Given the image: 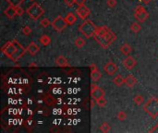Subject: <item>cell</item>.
Segmentation results:
<instances>
[{
	"label": "cell",
	"instance_id": "1f68e13d",
	"mask_svg": "<svg viewBox=\"0 0 158 133\" xmlns=\"http://www.w3.org/2000/svg\"><path fill=\"white\" fill-rule=\"evenodd\" d=\"M16 12H17V16H22L24 10L20 6H19V7H16Z\"/></svg>",
	"mask_w": 158,
	"mask_h": 133
},
{
	"label": "cell",
	"instance_id": "4316f807",
	"mask_svg": "<svg viewBox=\"0 0 158 133\" xmlns=\"http://www.w3.org/2000/svg\"><path fill=\"white\" fill-rule=\"evenodd\" d=\"M40 23H41V25L43 27H45V28H46V27H48L49 25H51L52 24V22L49 20V19H47V18H44V19H42L41 20V21H40Z\"/></svg>",
	"mask_w": 158,
	"mask_h": 133
},
{
	"label": "cell",
	"instance_id": "ac0fdd59",
	"mask_svg": "<svg viewBox=\"0 0 158 133\" xmlns=\"http://www.w3.org/2000/svg\"><path fill=\"white\" fill-rule=\"evenodd\" d=\"M113 82H114V84L116 85V86H122L124 83H125V79L122 77V75L118 74V75H116V76L113 79Z\"/></svg>",
	"mask_w": 158,
	"mask_h": 133
},
{
	"label": "cell",
	"instance_id": "74e56055",
	"mask_svg": "<svg viewBox=\"0 0 158 133\" xmlns=\"http://www.w3.org/2000/svg\"><path fill=\"white\" fill-rule=\"evenodd\" d=\"M141 1H143V3H144L145 5H148V4H149L150 2H151V1H152V0H141Z\"/></svg>",
	"mask_w": 158,
	"mask_h": 133
},
{
	"label": "cell",
	"instance_id": "7402d4cb",
	"mask_svg": "<svg viewBox=\"0 0 158 133\" xmlns=\"http://www.w3.org/2000/svg\"><path fill=\"white\" fill-rule=\"evenodd\" d=\"M85 45H86V41L81 37H77V39L75 40V45H76L78 48H81Z\"/></svg>",
	"mask_w": 158,
	"mask_h": 133
},
{
	"label": "cell",
	"instance_id": "f35d334b",
	"mask_svg": "<svg viewBox=\"0 0 158 133\" xmlns=\"http://www.w3.org/2000/svg\"><path fill=\"white\" fill-rule=\"evenodd\" d=\"M30 1H34V0H30Z\"/></svg>",
	"mask_w": 158,
	"mask_h": 133
},
{
	"label": "cell",
	"instance_id": "4fadbf2b",
	"mask_svg": "<svg viewBox=\"0 0 158 133\" xmlns=\"http://www.w3.org/2000/svg\"><path fill=\"white\" fill-rule=\"evenodd\" d=\"M56 65L58 66H61V68H66V66H69V64L68 62V59L62 55L58 56L56 58Z\"/></svg>",
	"mask_w": 158,
	"mask_h": 133
},
{
	"label": "cell",
	"instance_id": "9c48e42d",
	"mask_svg": "<svg viewBox=\"0 0 158 133\" xmlns=\"http://www.w3.org/2000/svg\"><path fill=\"white\" fill-rule=\"evenodd\" d=\"M122 63H123V66H125V68H126L127 69H129V70H130V69H132L136 66L137 61H136V59L133 56H129L128 57H126L122 61Z\"/></svg>",
	"mask_w": 158,
	"mask_h": 133
},
{
	"label": "cell",
	"instance_id": "52a82bcc",
	"mask_svg": "<svg viewBox=\"0 0 158 133\" xmlns=\"http://www.w3.org/2000/svg\"><path fill=\"white\" fill-rule=\"evenodd\" d=\"M105 91L101 87H99L98 85L94 84V83L91 85V97L94 99L95 101L102 97H105Z\"/></svg>",
	"mask_w": 158,
	"mask_h": 133
},
{
	"label": "cell",
	"instance_id": "8992f818",
	"mask_svg": "<svg viewBox=\"0 0 158 133\" xmlns=\"http://www.w3.org/2000/svg\"><path fill=\"white\" fill-rule=\"evenodd\" d=\"M67 25H69V24L67 23L65 18H63L62 16L56 17V19L52 21V27L58 32L65 30L67 28Z\"/></svg>",
	"mask_w": 158,
	"mask_h": 133
},
{
	"label": "cell",
	"instance_id": "603a6c76",
	"mask_svg": "<svg viewBox=\"0 0 158 133\" xmlns=\"http://www.w3.org/2000/svg\"><path fill=\"white\" fill-rule=\"evenodd\" d=\"M133 102L138 105H140V104H143V102H144V97L140 94H137V95L134 96V98H133Z\"/></svg>",
	"mask_w": 158,
	"mask_h": 133
},
{
	"label": "cell",
	"instance_id": "ffe728a7",
	"mask_svg": "<svg viewBox=\"0 0 158 133\" xmlns=\"http://www.w3.org/2000/svg\"><path fill=\"white\" fill-rule=\"evenodd\" d=\"M102 77V73L99 71V69L91 70V79L93 80V81H98Z\"/></svg>",
	"mask_w": 158,
	"mask_h": 133
},
{
	"label": "cell",
	"instance_id": "9a60e30c",
	"mask_svg": "<svg viewBox=\"0 0 158 133\" xmlns=\"http://www.w3.org/2000/svg\"><path fill=\"white\" fill-rule=\"evenodd\" d=\"M138 82V80L133 76L132 74H129L128 75V76L126 77V79H125V83H126V85L129 88H132L134 87Z\"/></svg>",
	"mask_w": 158,
	"mask_h": 133
},
{
	"label": "cell",
	"instance_id": "2e32d148",
	"mask_svg": "<svg viewBox=\"0 0 158 133\" xmlns=\"http://www.w3.org/2000/svg\"><path fill=\"white\" fill-rule=\"evenodd\" d=\"M134 16H135V18L138 21L140 22H144L147 19H148V17H149V13L146 10H143V11H140V12H138V13H134Z\"/></svg>",
	"mask_w": 158,
	"mask_h": 133
},
{
	"label": "cell",
	"instance_id": "484cf974",
	"mask_svg": "<svg viewBox=\"0 0 158 133\" xmlns=\"http://www.w3.org/2000/svg\"><path fill=\"white\" fill-rule=\"evenodd\" d=\"M6 1L10 4V6H13V7H19L20 6L25 0H6Z\"/></svg>",
	"mask_w": 158,
	"mask_h": 133
},
{
	"label": "cell",
	"instance_id": "d590c367",
	"mask_svg": "<svg viewBox=\"0 0 158 133\" xmlns=\"http://www.w3.org/2000/svg\"><path fill=\"white\" fill-rule=\"evenodd\" d=\"M75 2H76L78 6H82V5H84L85 0H75Z\"/></svg>",
	"mask_w": 158,
	"mask_h": 133
},
{
	"label": "cell",
	"instance_id": "e0dca14e",
	"mask_svg": "<svg viewBox=\"0 0 158 133\" xmlns=\"http://www.w3.org/2000/svg\"><path fill=\"white\" fill-rule=\"evenodd\" d=\"M65 20H66L67 23H68L69 25H73L75 22L77 21V17L74 13L69 12L68 14H67V16L65 17Z\"/></svg>",
	"mask_w": 158,
	"mask_h": 133
},
{
	"label": "cell",
	"instance_id": "277c9868",
	"mask_svg": "<svg viewBox=\"0 0 158 133\" xmlns=\"http://www.w3.org/2000/svg\"><path fill=\"white\" fill-rule=\"evenodd\" d=\"M143 110L152 118H156L158 116V98L155 96L150 98L143 104Z\"/></svg>",
	"mask_w": 158,
	"mask_h": 133
},
{
	"label": "cell",
	"instance_id": "f546056e",
	"mask_svg": "<svg viewBox=\"0 0 158 133\" xmlns=\"http://www.w3.org/2000/svg\"><path fill=\"white\" fill-rule=\"evenodd\" d=\"M21 31H22V33H23L24 35H30L31 33V29L30 26H28V25L24 26Z\"/></svg>",
	"mask_w": 158,
	"mask_h": 133
},
{
	"label": "cell",
	"instance_id": "cb8c5ba5",
	"mask_svg": "<svg viewBox=\"0 0 158 133\" xmlns=\"http://www.w3.org/2000/svg\"><path fill=\"white\" fill-rule=\"evenodd\" d=\"M111 129V126L109 124H108L107 122H104L102 125H101V127H100V130H101L102 132L104 133H107V132H109Z\"/></svg>",
	"mask_w": 158,
	"mask_h": 133
},
{
	"label": "cell",
	"instance_id": "30bf717a",
	"mask_svg": "<svg viewBox=\"0 0 158 133\" xmlns=\"http://www.w3.org/2000/svg\"><path fill=\"white\" fill-rule=\"evenodd\" d=\"M104 69H105V71L108 74V75H114L116 72V70H118V66H116L114 62H112V61H108L105 65V66H104Z\"/></svg>",
	"mask_w": 158,
	"mask_h": 133
},
{
	"label": "cell",
	"instance_id": "f1b7e54d",
	"mask_svg": "<svg viewBox=\"0 0 158 133\" xmlns=\"http://www.w3.org/2000/svg\"><path fill=\"white\" fill-rule=\"evenodd\" d=\"M116 118H118L120 121H124L125 119L127 118V114L125 113L124 111H119L118 115H116Z\"/></svg>",
	"mask_w": 158,
	"mask_h": 133
},
{
	"label": "cell",
	"instance_id": "83f0119b",
	"mask_svg": "<svg viewBox=\"0 0 158 133\" xmlns=\"http://www.w3.org/2000/svg\"><path fill=\"white\" fill-rule=\"evenodd\" d=\"M96 104H97L100 107H104V106H105V104H106V100H105V97H102V98H100V99L96 100Z\"/></svg>",
	"mask_w": 158,
	"mask_h": 133
},
{
	"label": "cell",
	"instance_id": "4dcf8cb0",
	"mask_svg": "<svg viewBox=\"0 0 158 133\" xmlns=\"http://www.w3.org/2000/svg\"><path fill=\"white\" fill-rule=\"evenodd\" d=\"M106 4L109 7L113 8V7H115L116 6V0H107Z\"/></svg>",
	"mask_w": 158,
	"mask_h": 133
},
{
	"label": "cell",
	"instance_id": "6da1fadb",
	"mask_svg": "<svg viewBox=\"0 0 158 133\" xmlns=\"http://www.w3.org/2000/svg\"><path fill=\"white\" fill-rule=\"evenodd\" d=\"M1 51L4 53L6 56L14 62L18 61L20 58L25 54L27 49H25L17 40H11L8 41L7 44H5L1 47Z\"/></svg>",
	"mask_w": 158,
	"mask_h": 133
},
{
	"label": "cell",
	"instance_id": "8fae6325",
	"mask_svg": "<svg viewBox=\"0 0 158 133\" xmlns=\"http://www.w3.org/2000/svg\"><path fill=\"white\" fill-rule=\"evenodd\" d=\"M26 49H27V52L31 56H35L40 51V46L36 43H34V42H31Z\"/></svg>",
	"mask_w": 158,
	"mask_h": 133
},
{
	"label": "cell",
	"instance_id": "d4e9b609",
	"mask_svg": "<svg viewBox=\"0 0 158 133\" xmlns=\"http://www.w3.org/2000/svg\"><path fill=\"white\" fill-rule=\"evenodd\" d=\"M140 30H141V27H140V25L139 23H137V22L131 23V25H130V31H132L133 32H135V33H138Z\"/></svg>",
	"mask_w": 158,
	"mask_h": 133
},
{
	"label": "cell",
	"instance_id": "3957f363",
	"mask_svg": "<svg viewBox=\"0 0 158 133\" xmlns=\"http://www.w3.org/2000/svg\"><path fill=\"white\" fill-rule=\"evenodd\" d=\"M96 30H97V26L94 23V21L88 19L84 20V21L79 26V31L82 33L86 38L94 37Z\"/></svg>",
	"mask_w": 158,
	"mask_h": 133
},
{
	"label": "cell",
	"instance_id": "d6986e66",
	"mask_svg": "<svg viewBox=\"0 0 158 133\" xmlns=\"http://www.w3.org/2000/svg\"><path fill=\"white\" fill-rule=\"evenodd\" d=\"M131 51H132V48L129 44H124L120 46V52L125 56H129Z\"/></svg>",
	"mask_w": 158,
	"mask_h": 133
},
{
	"label": "cell",
	"instance_id": "836d02e7",
	"mask_svg": "<svg viewBox=\"0 0 158 133\" xmlns=\"http://www.w3.org/2000/svg\"><path fill=\"white\" fill-rule=\"evenodd\" d=\"M64 1H65V4L68 7H72L74 4H76L75 0H64Z\"/></svg>",
	"mask_w": 158,
	"mask_h": 133
},
{
	"label": "cell",
	"instance_id": "e575fe53",
	"mask_svg": "<svg viewBox=\"0 0 158 133\" xmlns=\"http://www.w3.org/2000/svg\"><path fill=\"white\" fill-rule=\"evenodd\" d=\"M149 132H150V133H154V132H155V133H158V123H157L156 125H154V126L149 130Z\"/></svg>",
	"mask_w": 158,
	"mask_h": 133
},
{
	"label": "cell",
	"instance_id": "5b68a950",
	"mask_svg": "<svg viewBox=\"0 0 158 133\" xmlns=\"http://www.w3.org/2000/svg\"><path fill=\"white\" fill-rule=\"evenodd\" d=\"M26 13L30 16L31 19L33 20H37L39 18H41V16L45 14V10L38 3L33 2L32 5L27 8Z\"/></svg>",
	"mask_w": 158,
	"mask_h": 133
},
{
	"label": "cell",
	"instance_id": "8d00e7d4",
	"mask_svg": "<svg viewBox=\"0 0 158 133\" xmlns=\"http://www.w3.org/2000/svg\"><path fill=\"white\" fill-rule=\"evenodd\" d=\"M90 69H91V70L98 69V68H97V66H96L94 63H93V64H91V65H90Z\"/></svg>",
	"mask_w": 158,
	"mask_h": 133
},
{
	"label": "cell",
	"instance_id": "7a4b0ae2",
	"mask_svg": "<svg viewBox=\"0 0 158 133\" xmlns=\"http://www.w3.org/2000/svg\"><path fill=\"white\" fill-rule=\"evenodd\" d=\"M94 38L104 49H107L116 40V35L111 30H109L103 35H94Z\"/></svg>",
	"mask_w": 158,
	"mask_h": 133
},
{
	"label": "cell",
	"instance_id": "44dd1931",
	"mask_svg": "<svg viewBox=\"0 0 158 133\" xmlns=\"http://www.w3.org/2000/svg\"><path fill=\"white\" fill-rule=\"evenodd\" d=\"M39 41H40V43L43 45H45V46H46V45H48L50 43H51V38H50L48 35H46V34H44V35H42L40 38H39Z\"/></svg>",
	"mask_w": 158,
	"mask_h": 133
},
{
	"label": "cell",
	"instance_id": "5bb4252c",
	"mask_svg": "<svg viewBox=\"0 0 158 133\" xmlns=\"http://www.w3.org/2000/svg\"><path fill=\"white\" fill-rule=\"evenodd\" d=\"M44 102L45 104L47 105V106H54L57 103V100L56 97H54L52 94H46L45 97H44Z\"/></svg>",
	"mask_w": 158,
	"mask_h": 133
},
{
	"label": "cell",
	"instance_id": "ba28073f",
	"mask_svg": "<svg viewBox=\"0 0 158 133\" xmlns=\"http://www.w3.org/2000/svg\"><path fill=\"white\" fill-rule=\"evenodd\" d=\"M76 14L80 17V19L86 20L91 14V10L90 8H88V7H86L85 5H82L78 7V8L76 10Z\"/></svg>",
	"mask_w": 158,
	"mask_h": 133
},
{
	"label": "cell",
	"instance_id": "7c38bea8",
	"mask_svg": "<svg viewBox=\"0 0 158 133\" xmlns=\"http://www.w3.org/2000/svg\"><path fill=\"white\" fill-rule=\"evenodd\" d=\"M4 14H5V16L7 17V19L12 20L15 16H17L16 7H13V6H10V7H7L6 10H4Z\"/></svg>",
	"mask_w": 158,
	"mask_h": 133
},
{
	"label": "cell",
	"instance_id": "d6a6232c",
	"mask_svg": "<svg viewBox=\"0 0 158 133\" xmlns=\"http://www.w3.org/2000/svg\"><path fill=\"white\" fill-rule=\"evenodd\" d=\"M145 8H144V7H143V6H137L135 8H134V13H138V12H140V11H143V10H144Z\"/></svg>",
	"mask_w": 158,
	"mask_h": 133
}]
</instances>
